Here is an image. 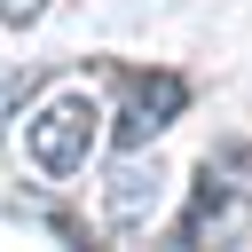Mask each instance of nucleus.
Masks as SVG:
<instances>
[{"instance_id":"1","label":"nucleus","mask_w":252,"mask_h":252,"mask_svg":"<svg viewBox=\"0 0 252 252\" xmlns=\"http://www.w3.org/2000/svg\"><path fill=\"white\" fill-rule=\"evenodd\" d=\"M94 142H102V102H94L87 87H55V94H47V102L24 118V158H32L47 181L87 173Z\"/></svg>"},{"instance_id":"3","label":"nucleus","mask_w":252,"mask_h":252,"mask_svg":"<svg viewBox=\"0 0 252 252\" xmlns=\"http://www.w3.org/2000/svg\"><path fill=\"white\" fill-rule=\"evenodd\" d=\"M158 197H165L158 158L142 165V150H126V158H118V173H110V189H102V213H110L118 228H134V220H150V213H158Z\"/></svg>"},{"instance_id":"2","label":"nucleus","mask_w":252,"mask_h":252,"mask_svg":"<svg viewBox=\"0 0 252 252\" xmlns=\"http://www.w3.org/2000/svg\"><path fill=\"white\" fill-rule=\"evenodd\" d=\"M189 110V79L181 71H126V102H118V150H150L173 118Z\"/></svg>"},{"instance_id":"4","label":"nucleus","mask_w":252,"mask_h":252,"mask_svg":"<svg viewBox=\"0 0 252 252\" xmlns=\"http://www.w3.org/2000/svg\"><path fill=\"white\" fill-rule=\"evenodd\" d=\"M39 16H47V0H0V24L8 32H32Z\"/></svg>"}]
</instances>
